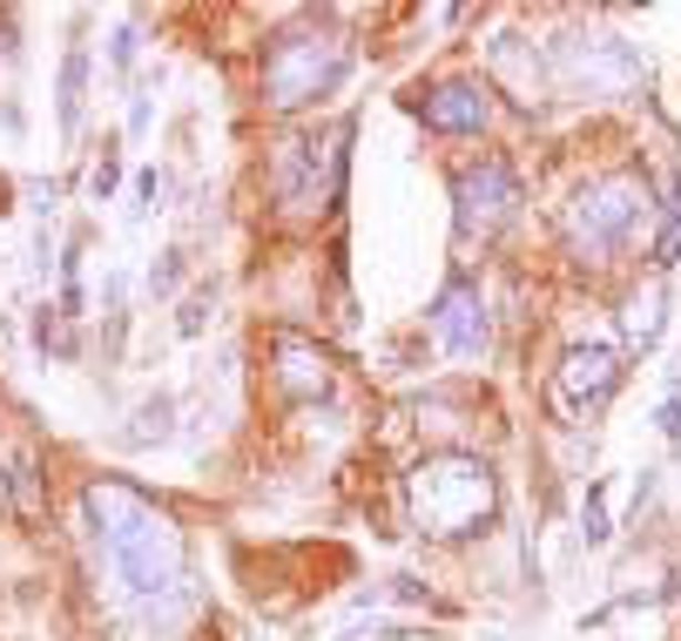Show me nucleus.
Masks as SVG:
<instances>
[{"instance_id":"3","label":"nucleus","mask_w":681,"mask_h":641,"mask_svg":"<svg viewBox=\"0 0 681 641\" xmlns=\"http://www.w3.org/2000/svg\"><path fill=\"white\" fill-rule=\"evenodd\" d=\"M648 216V183L634 176V170H601V176H587L580 190H573V203H567V216H560V230H567V257H580V264H608L628 236H634V223Z\"/></svg>"},{"instance_id":"13","label":"nucleus","mask_w":681,"mask_h":641,"mask_svg":"<svg viewBox=\"0 0 681 641\" xmlns=\"http://www.w3.org/2000/svg\"><path fill=\"white\" fill-rule=\"evenodd\" d=\"M81 82H89V48H68V61H61V135H74V122H81Z\"/></svg>"},{"instance_id":"2","label":"nucleus","mask_w":681,"mask_h":641,"mask_svg":"<svg viewBox=\"0 0 681 641\" xmlns=\"http://www.w3.org/2000/svg\"><path fill=\"white\" fill-rule=\"evenodd\" d=\"M405 507L425 540H472L499 520V472L479 452H425L405 479Z\"/></svg>"},{"instance_id":"4","label":"nucleus","mask_w":681,"mask_h":641,"mask_svg":"<svg viewBox=\"0 0 681 641\" xmlns=\"http://www.w3.org/2000/svg\"><path fill=\"white\" fill-rule=\"evenodd\" d=\"M547 74L567 95H628L648 82V61L634 41L608 34V28H573L547 48Z\"/></svg>"},{"instance_id":"1","label":"nucleus","mask_w":681,"mask_h":641,"mask_svg":"<svg viewBox=\"0 0 681 641\" xmlns=\"http://www.w3.org/2000/svg\"><path fill=\"white\" fill-rule=\"evenodd\" d=\"M81 513H89V540H95V560L122 601H135L142 614L169 621L183 601H190V547H183V527L169 507H155L135 479H89L81 494Z\"/></svg>"},{"instance_id":"5","label":"nucleus","mask_w":681,"mask_h":641,"mask_svg":"<svg viewBox=\"0 0 681 641\" xmlns=\"http://www.w3.org/2000/svg\"><path fill=\"white\" fill-rule=\"evenodd\" d=\"M345 41L324 34V28H304V34H277L271 54H264V102L271 109H304L317 95H331L337 82H345Z\"/></svg>"},{"instance_id":"6","label":"nucleus","mask_w":681,"mask_h":641,"mask_svg":"<svg viewBox=\"0 0 681 641\" xmlns=\"http://www.w3.org/2000/svg\"><path fill=\"white\" fill-rule=\"evenodd\" d=\"M345 142H352L345 122H337L324 142H284V149L271 155L277 196H284L291 210H324V203H337V190H345Z\"/></svg>"},{"instance_id":"12","label":"nucleus","mask_w":681,"mask_h":641,"mask_svg":"<svg viewBox=\"0 0 681 641\" xmlns=\"http://www.w3.org/2000/svg\"><path fill=\"white\" fill-rule=\"evenodd\" d=\"M661 325H668V291H661V284L634 291V297H628V311H621L628 345H634V352H654V345H661Z\"/></svg>"},{"instance_id":"10","label":"nucleus","mask_w":681,"mask_h":641,"mask_svg":"<svg viewBox=\"0 0 681 641\" xmlns=\"http://www.w3.org/2000/svg\"><path fill=\"white\" fill-rule=\"evenodd\" d=\"M418 115H425V129H439V135H479L492 102H486L479 82H439V89H425Z\"/></svg>"},{"instance_id":"9","label":"nucleus","mask_w":681,"mask_h":641,"mask_svg":"<svg viewBox=\"0 0 681 641\" xmlns=\"http://www.w3.org/2000/svg\"><path fill=\"white\" fill-rule=\"evenodd\" d=\"M614 385H621V352L614 345H573L560 358V372H553V398L567 413H593Z\"/></svg>"},{"instance_id":"17","label":"nucleus","mask_w":681,"mask_h":641,"mask_svg":"<svg viewBox=\"0 0 681 641\" xmlns=\"http://www.w3.org/2000/svg\"><path fill=\"white\" fill-rule=\"evenodd\" d=\"M668 439H681V391H668V406H661V419H654Z\"/></svg>"},{"instance_id":"11","label":"nucleus","mask_w":681,"mask_h":641,"mask_svg":"<svg viewBox=\"0 0 681 641\" xmlns=\"http://www.w3.org/2000/svg\"><path fill=\"white\" fill-rule=\"evenodd\" d=\"M271 372H277V391L284 398H317L324 385H331V358L311 345V338H297V332H277V345H271Z\"/></svg>"},{"instance_id":"7","label":"nucleus","mask_w":681,"mask_h":641,"mask_svg":"<svg viewBox=\"0 0 681 641\" xmlns=\"http://www.w3.org/2000/svg\"><path fill=\"white\" fill-rule=\"evenodd\" d=\"M520 210V176H514V163L506 155H479V163H466L459 176H453V216H459V236L472 244H486V236Z\"/></svg>"},{"instance_id":"19","label":"nucleus","mask_w":681,"mask_h":641,"mask_svg":"<svg viewBox=\"0 0 681 641\" xmlns=\"http://www.w3.org/2000/svg\"><path fill=\"white\" fill-rule=\"evenodd\" d=\"M345 641H411V634H398V628H358V634H345Z\"/></svg>"},{"instance_id":"18","label":"nucleus","mask_w":681,"mask_h":641,"mask_svg":"<svg viewBox=\"0 0 681 641\" xmlns=\"http://www.w3.org/2000/svg\"><path fill=\"white\" fill-rule=\"evenodd\" d=\"M115 61H122V68L135 61V28H115Z\"/></svg>"},{"instance_id":"15","label":"nucleus","mask_w":681,"mask_h":641,"mask_svg":"<svg viewBox=\"0 0 681 641\" xmlns=\"http://www.w3.org/2000/svg\"><path fill=\"white\" fill-rule=\"evenodd\" d=\"M135 439H169V398H149V406H142Z\"/></svg>"},{"instance_id":"8","label":"nucleus","mask_w":681,"mask_h":641,"mask_svg":"<svg viewBox=\"0 0 681 641\" xmlns=\"http://www.w3.org/2000/svg\"><path fill=\"white\" fill-rule=\"evenodd\" d=\"M433 338H439V352H446V358H479V352L492 345V317H486L479 284L453 277V284L433 297Z\"/></svg>"},{"instance_id":"14","label":"nucleus","mask_w":681,"mask_h":641,"mask_svg":"<svg viewBox=\"0 0 681 641\" xmlns=\"http://www.w3.org/2000/svg\"><path fill=\"white\" fill-rule=\"evenodd\" d=\"M580 533H587V547H601L614 527H608V487H601V479H593V487H587V500H580Z\"/></svg>"},{"instance_id":"16","label":"nucleus","mask_w":681,"mask_h":641,"mask_svg":"<svg viewBox=\"0 0 681 641\" xmlns=\"http://www.w3.org/2000/svg\"><path fill=\"white\" fill-rule=\"evenodd\" d=\"M8 487H14V500H21V507L34 513V466H28V459H14V472H8Z\"/></svg>"}]
</instances>
